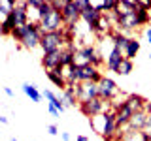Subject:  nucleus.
<instances>
[{"mask_svg":"<svg viewBox=\"0 0 151 141\" xmlns=\"http://www.w3.org/2000/svg\"><path fill=\"white\" fill-rule=\"evenodd\" d=\"M42 36H44V32H42V28H40L38 23H27V25H23V26H17L12 34V38L19 45L25 47V49H30V51L36 49V47H40Z\"/></svg>","mask_w":151,"mask_h":141,"instance_id":"1","label":"nucleus"},{"mask_svg":"<svg viewBox=\"0 0 151 141\" xmlns=\"http://www.w3.org/2000/svg\"><path fill=\"white\" fill-rule=\"evenodd\" d=\"M79 111L83 113L85 117H96V115H104V113H108V111H111V102H108V100H104V98H93V100H89V102H85V103H79Z\"/></svg>","mask_w":151,"mask_h":141,"instance_id":"2","label":"nucleus"},{"mask_svg":"<svg viewBox=\"0 0 151 141\" xmlns=\"http://www.w3.org/2000/svg\"><path fill=\"white\" fill-rule=\"evenodd\" d=\"M40 47H42V51H44V55L45 53H53V51L66 49L64 34H63V32H45V34L42 36Z\"/></svg>","mask_w":151,"mask_h":141,"instance_id":"3","label":"nucleus"},{"mask_svg":"<svg viewBox=\"0 0 151 141\" xmlns=\"http://www.w3.org/2000/svg\"><path fill=\"white\" fill-rule=\"evenodd\" d=\"M40 28L42 32H63L64 30V21H63V13H60V9H51L49 15L45 19H42L40 21Z\"/></svg>","mask_w":151,"mask_h":141,"instance_id":"4","label":"nucleus"},{"mask_svg":"<svg viewBox=\"0 0 151 141\" xmlns=\"http://www.w3.org/2000/svg\"><path fill=\"white\" fill-rule=\"evenodd\" d=\"M60 13H63L64 28H76V26H78V23L81 21V13H79V9L76 8L74 0H66L63 9H60Z\"/></svg>","mask_w":151,"mask_h":141,"instance_id":"5","label":"nucleus"},{"mask_svg":"<svg viewBox=\"0 0 151 141\" xmlns=\"http://www.w3.org/2000/svg\"><path fill=\"white\" fill-rule=\"evenodd\" d=\"M76 96L78 103H85L93 98H98V83H78L76 85Z\"/></svg>","mask_w":151,"mask_h":141,"instance_id":"6","label":"nucleus"},{"mask_svg":"<svg viewBox=\"0 0 151 141\" xmlns=\"http://www.w3.org/2000/svg\"><path fill=\"white\" fill-rule=\"evenodd\" d=\"M98 94H100V98H104V100L111 102L119 96V87H117V83L113 81L111 77H106V75H104L100 79V83H98Z\"/></svg>","mask_w":151,"mask_h":141,"instance_id":"7","label":"nucleus"},{"mask_svg":"<svg viewBox=\"0 0 151 141\" xmlns=\"http://www.w3.org/2000/svg\"><path fill=\"white\" fill-rule=\"evenodd\" d=\"M102 77H104V73L96 66H93V64L79 66V83H100Z\"/></svg>","mask_w":151,"mask_h":141,"instance_id":"8","label":"nucleus"},{"mask_svg":"<svg viewBox=\"0 0 151 141\" xmlns=\"http://www.w3.org/2000/svg\"><path fill=\"white\" fill-rule=\"evenodd\" d=\"M102 15L104 13H100V11H96L93 6L89 8V9H85V11L81 13V21L85 23V25L89 26V30L93 32H96V28H98V23H100V19H102Z\"/></svg>","mask_w":151,"mask_h":141,"instance_id":"9","label":"nucleus"},{"mask_svg":"<svg viewBox=\"0 0 151 141\" xmlns=\"http://www.w3.org/2000/svg\"><path fill=\"white\" fill-rule=\"evenodd\" d=\"M125 60V56H123L121 51H117L115 47H111V51L108 53V56L104 58V64H106V70L108 72H113V73H117L119 72V66L121 62Z\"/></svg>","mask_w":151,"mask_h":141,"instance_id":"10","label":"nucleus"},{"mask_svg":"<svg viewBox=\"0 0 151 141\" xmlns=\"http://www.w3.org/2000/svg\"><path fill=\"white\" fill-rule=\"evenodd\" d=\"M113 113H115V120H117V126H119V128H125V126H129L132 115H134V111H132L130 107L127 105V103H121V105L117 107Z\"/></svg>","mask_w":151,"mask_h":141,"instance_id":"11","label":"nucleus"},{"mask_svg":"<svg viewBox=\"0 0 151 141\" xmlns=\"http://www.w3.org/2000/svg\"><path fill=\"white\" fill-rule=\"evenodd\" d=\"M42 66L45 68V72H51V70L63 68L60 66V51H53V53H45L42 56Z\"/></svg>","mask_w":151,"mask_h":141,"instance_id":"12","label":"nucleus"},{"mask_svg":"<svg viewBox=\"0 0 151 141\" xmlns=\"http://www.w3.org/2000/svg\"><path fill=\"white\" fill-rule=\"evenodd\" d=\"M63 72H64V68H57V70H51V72H45V77L49 79V81L53 83L60 92H63L64 88L68 87V85H66V79H64V73H63Z\"/></svg>","mask_w":151,"mask_h":141,"instance_id":"13","label":"nucleus"},{"mask_svg":"<svg viewBox=\"0 0 151 141\" xmlns=\"http://www.w3.org/2000/svg\"><path fill=\"white\" fill-rule=\"evenodd\" d=\"M134 28H138V23H136L134 13H129V15H117V30L123 32V30H134Z\"/></svg>","mask_w":151,"mask_h":141,"instance_id":"14","label":"nucleus"},{"mask_svg":"<svg viewBox=\"0 0 151 141\" xmlns=\"http://www.w3.org/2000/svg\"><path fill=\"white\" fill-rule=\"evenodd\" d=\"M125 103L136 113V111H144V109H145V105H147V100H145L144 96H140V94H127Z\"/></svg>","mask_w":151,"mask_h":141,"instance_id":"15","label":"nucleus"},{"mask_svg":"<svg viewBox=\"0 0 151 141\" xmlns=\"http://www.w3.org/2000/svg\"><path fill=\"white\" fill-rule=\"evenodd\" d=\"M64 79H66V85L68 87H76L79 83V66L78 64H72L68 68H64Z\"/></svg>","mask_w":151,"mask_h":141,"instance_id":"16","label":"nucleus"},{"mask_svg":"<svg viewBox=\"0 0 151 141\" xmlns=\"http://www.w3.org/2000/svg\"><path fill=\"white\" fill-rule=\"evenodd\" d=\"M59 96L63 98V103L66 107H76L78 103V96H76V87H66L63 92H59Z\"/></svg>","mask_w":151,"mask_h":141,"instance_id":"17","label":"nucleus"},{"mask_svg":"<svg viewBox=\"0 0 151 141\" xmlns=\"http://www.w3.org/2000/svg\"><path fill=\"white\" fill-rule=\"evenodd\" d=\"M42 96L47 100V103H51V105H55L57 109H59V113H64V109H66V105L63 103V98L59 96V94H55L53 90H49V88H45L44 92H42Z\"/></svg>","mask_w":151,"mask_h":141,"instance_id":"18","label":"nucleus"},{"mask_svg":"<svg viewBox=\"0 0 151 141\" xmlns=\"http://www.w3.org/2000/svg\"><path fill=\"white\" fill-rule=\"evenodd\" d=\"M147 117H149V113H145V111H136L134 115H132V119L129 122V128L130 130H140L144 128V124H145V120H147Z\"/></svg>","mask_w":151,"mask_h":141,"instance_id":"19","label":"nucleus"},{"mask_svg":"<svg viewBox=\"0 0 151 141\" xmlns=\"http://www.w3.org/2000/svg\"><path fill=\"white\" fill-rule=\"evenodd\" d=\"M138 53H140V41L136 40V38H130L129 43H127V49H125V53H123V56H125L127 60H134Z\"/></svg>","mask_w":151,"mask_h":141,"instance_id":"20","label":"nucleus"},{"mask_svg":"<svg viewBox=\"0 0 151 141\" xmlns=\"http://www.w3.org/2000/svg\"><path fill=\"white\" fill-rule=\"evenodd\" d=\"M21 88H23V92H25V94H27V96L30 98V100L34 102V103H40V102H42V98H44V96H42V92L38 90V87H36V85L23 83V87H21Z\"/></svg>","mask_w":151,"mask_h":141,"instance_id":"21","label":"nucleus"},{"mask_svg":"<svg viewBox=\"0 0 151 141\" xmlns=\"http://www.w3.org/2000/svg\"><path fill=\"white\" fill-rule=\"evenodd\" d=\"M74 51H76V47H66V49L60 51V66H63V68H68V66L76 64Z\"/></svg>","mask_w":151,"mask_h":141,"instance_id":"22","label":"nucleus"},{"mask_svg":"<svg viewBox=\"0 0 151 141\" xmlns=\"http://www.w3.org/2000/svg\"><path fill=\"white\" fill-rule=\"evenodd\" d=\"M125 137H123V141H147L145 139V135L142 134L140 130H130L129 126H125Z\"/></svg>","mask_w":151,"mask_h":141,"instance_id":"23","label":"nucleus"},{"mask_svg":"<svg viewBox=\"0 0 151 141\" xmlns=\"http://www.w3.org/2000/svg\"><path fill=\"white\" fill-rule=\"evenodd\" d=\"M15 28H17L15 21L12 19V15H8V19L2 23V25H0V36H12Z\"/></svg>","mask_w":151,"mask_h":141,"instance_id":"24","label":"nucleus"},{"mask_svg":"<svg viewBox=\"0 0 151 141\" xmlns=\"http://www.w3.org/2000/svg\"><path fill=\"white\" fill-rule=\"evenodd\" d=\"M134 15H136V23H138V26H144V25H147V23L151 21V11H145V9L136 8Z\"/></svg>","mask_w":151,"mask_h":141,"instance_id":"25","label":"nucleus"},{"mask_svg":"<svg viewBox=\"0 0 151 141\" xmlns=\"http://www.w3.org/2000/svg\"><path fill=\"white\" fill-rule=\"evenodd\" d=\"M134 70V60H123L121 66H119V72H117V75H130V72Z\"/></svg>","mask_w":151,"mask_h":141,"instance_id":"26","label":"nucleus"},{"mask_svg":"<svg viewBox=\"0 0 151 141\" xmlns=\"http://www.w3.org/2000/svg\"><path fill=\"white\" fill-rule=\"evenodd\" d=\"M74 2H76V8L79 9V13H83L85 9L91 8V0H74Z\"/></svg>","mask_w":151,"mask_h":141,"instance_id":"27","label":"nucleus"},{"mask_svg":"<svg viewBox=\"0 0 151 141\" xmlns=\"http://www.w3.org/2000/svg\"><path fill=\"white\" fill-rule=\"evenodd\" d=\"M136 6H138L140 9L151 11V2H149V0H136Z\"/></svg>","mask_w":151,"mask_h":141,"instance_id":"28","label":"nucleus"},{"mask_svg":"<svg viewBox=\"0 0 151 141\" xmlns=\"http://www.w3.org/2000/svg\"><path fill=\"white\" fill-rule=\"evenodd\" d=\"M142 134L147 137V135H151V115L147 117V120H145V124H144V128H142Z\"/></svg>","mask_w":151,"mask_h":141,"instance_id":"29","label":"nucleus"},{"mask_svg":"<svg viewBox=\"0 0 151 141\" xmlns=\"http://www.w3.org/2000/svg\"><path fill=\"white\" fill-rule=\"evenodd\" d=\"M47 111L51 113V117H60V113H59V109H57L55 105H51V103H47Z\"/></svg>","mask_w":151,"mask_h":141,"instance_id":"30","label":"nucleus"},{"mask_svg":"<svg viewBox=\"0 0 151 141\" xmlns=\"http://www.w3.org/2000/svg\"><path fill=\"white\" fill-rule=\"evenodd\" d=\"M47 134H49V135H59V128H57V124H49V126H47Z\"/></svg>","mask_w":151,"mask_h":141,"instance_id":"31","label":"nucleus"},{"mask_svg":"<svg viewBox=\"0 0 151 141\" xmlns=\"http://www.w3.org/2000/svg\"><path fill=\"white\" fill-rule=\"evenodd\" d=\"M60 139H63V141H72V137H70L68 132H60Z\"/></svg>","mask_w":151,"mask_h":141,"instance_id":"32","label":"nucleus"},{"mask_svg":"<svg viewBox=\"0 0 151 141\" xmlns=\"http://www.w3.org/2000/svg\"><path fill=\"white\" fill-rule=\"evenodd\" d=\"M76 141H91V139H89L87 135H81V134H79V135H76Z\"/></svg>","mask_w":151,"mask_h":141,"instance_id":"33","label":"nucleus"},{"mask_svg":"<svg viewBox=\"0 0 151 141\" xmlns=\"http://www.w3.org/2000/svg\"><path fill=\"white\" fill-rule=\"evenodd\" d=\"M145 38H147V43L151 45V26L147 28V30H145Z\"/></svg>","mask_w":151,"mask_h":141,"instance_id":"34","label":"nucleus"},{"mask_svg":"<svg viewBox=\"0 0 151 141\" xmlns=\"http://www.w3.org/2000/svg\"><path fill=\"white\" fill-rule=\"evenodd\" d=\"M4 92H6V94H8V96H9V98H12V96H13V90H12V88H9V87H4Z\"/></svg>","mask_w":151,"mask_h":141,"instance_id":"35","label":"nucleus"},{"mask_svg":"<svg viewBox=\"0 0 151 141\" xmlns=\"http://www.w3.org/2000/svg\"><path fill=\"white\" fill-rule=\"evenodd\" d=\"M8 117H4V115H0V124H8Z\"/></svg>","mask_w":151,"mask_h":141,"instance_id":"36","label":"nucleus"},{"mask_svg":"<svg viewBox=\"0 0 151 141\" xmlns=\"http://www.w3.org/2000/svg\"><path fill=\"white\" fill-rule=\"evenodd\" d=\"M12 141H17V137H12Z\"/></svg>","mask_w":151,"mask_h":141,"instance_id":"37","label":"nucleus"},{"mask_svg":"<svg viewBox=\"0 0 151 141\" xmlns=\"http://www.w3.org/2000/svg\"><path fill=\"white\" fill-rule=\"evenodd\" d=\"M149 60H151V53H149Z\"/></svg>","mask_w":151,"mask_h":141,"instance_id":"38","label":"nucleus"}]
</instances>
